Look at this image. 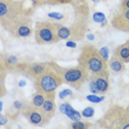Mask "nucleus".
<instances>
[{"label":"nucleus","instance_id":"nucleus-22","mask_svg":"<svg viewBox=\"0 0 129 129\" xmlns=\"http://www.w3.org/2000/svg\"><path fill=\"white\" fill-rule=\"evenodd\" d=\"M86 99L87 101H89V102H92V103H94V104H98V103L104 101L105 96H101V97H99V96H97L96 94H94V95H87Z\"/></svg>","mask_w":129,"mask_h":129},{"label":"nucleus","instance_id":"nucleus-32","mask_svg":"<svg viewBox=\"0 0 129 129\" xmlns=\"http://www.w3.org/2000/svg\"><path fill=\"white\" fill-rule=\"evenodd\" d=\"M87 39H88L89 41H93L94 40V36L93 34H87Z\"/></svg>","mask_w":129,"mask_h":129},{"label":"nucleus","instance_id":"nucleus-17","mask_svg":"<svg viewBox=\"0 0 129 129\" xmlns=\"http://www.w3.org/2000/svg\"><path fill=\"white\" fill-rule=\"evenodd\" d=\"M45 98H46V96H44L43 94H41L39 92H37L33 95V97H32L30 104L33 107L41 108V107H42V105H43V103H44V101H45Z\"/></svg>","mask_w":129,"mask_h":129},{"label":"nucleus","instance_id":"nucleus-27","mask_svg":"<svg viewBox=\"0 0 129 129\" xmlns=\"http://www.w3.org/2000/svg\"><path fill=\"white\" fill-rule=\"evenodd\" d=\"M71 95H73V94L70 89H63L60 92V94H58V97H60V99L63 101V99H65L67 96H71Z\"/></svg>","mask_w":129,"mask_h":129},{"label":"nucleus","instance_id":"nucleus-20","mask_svg":"<svg viewBox=\"0 0 129 129\" xmlns=\"http://www.w3.org/2000/svg\"><path fill=\"white\" fill-rule=\"evenodd\" d=\"M89 127H92V125L89 122L82 121V120H76V121L71 122V128H74V129H86Z\"/></svg>","mask_w":129,"mask_h":129},{"label":"nucleus","instance_id":"nucleus-14","mask_svg":"<svg viewBox=\"0 0 129 129\" xmlns=\"http://www.w3.org/2000/svg\"><path fill=\"white\" fill-rule=\"evenodd\" d=\"M99 94H106L109 89V75H99L94 77Z\"/></svg>","mask_w":129,"mask_h":129},{"label":"nucleus","instance_id":"nucleus-6","mask_svg":"<svg viewBox=\"0 0 129 129\" xmlns=\"http://www.w3.org/2000/svg\"><path fill=\"white\" fill-rule=\"evenodd\" d=\"M34 39L38 44H52L58 42L55 23L49 21H40L36 23Z\"/></svg>","mask_w":129,"mask_h":129},{"label":"nucleus","instance_id":"nucleus-25","mask_svg":"<svg viewBox=\"0 0 129 129\" xmlns=\"http://www.w3.org/2000/svg\"><path fill=\"white\" fill-rule=\"evenodd\" d=\"M48 17L51 19H55V20H62L64 19V16L60 12H49L48 13Z\"/></svg>","mask_w":129,"mask_h":129},{"label":"nucleus","instance_id":"nucleus-4","mask_svg":"<svg viewBox=\"0 0 129 129\" xmlns=\"http://www.w3.org/2000/svg\"><path fill=\"white\" fill-rule=\"evenodd\" d=\"M23 14V8L20 2L14 0H0V20L2 27L7 31L10 25Z\"/></svg>","mask_w":129,"mask_h":129},{"label":"nucleus","instance_id":"nucleus-23","mask_svg":"<svg viewBox=\"0 0 129 129\" xmlns=\"http://www.w3.org/2000/svg\"><path fill=\"white\" fill-rule=\"evenodd\" d=\"M81 113H82V117H85V118H90V117L94 116L95 110H94L93 107H86V108H84Z\"/></svg>","mask_w":129,"mask_h":129},{"label":"nucleus","instance_id":"nucleus-31","mask_svg":"<svg viewBox=\"0 0 129 129\" xmlns=\"http://www.w3.org/2000/svg\"><path fill=\"white\" fill-rule=\"evenodd\" d=\"M66 46H67V48L75 49V48H76V42H74L73 40H69V41L66 42Z\"/></svg>","mask_w":129,"mask_h":129},{"label":"nucleus","instance_id":"nucleus-33","mask_svg":"<svg viewBox=\"0 0 129 129\" xmlns=\"http://www.w3.org/2000/svg\"><path fill=\"white\" fill-rule=\"evenodd\" d=\"M25 84H27V83H25V81H21V82L19 83V86H20V87H23V85H25Z\"/></svg>","mask_w":129,"mask_h":129},{"label":"nucleus","instance_id":"nucleus-2","mask_svg":"<svg viewBox=\"0 0 129 129\" xmlns=\"http://www.w3.org/2000/svg\"><path fill=\"white\" fill-rule=\"evenodd\" d=\"M50 64L57 72V74L61 76L63 83L72 86L73 88L80 89L85 82L88 80L87 73L85 72V70L80 64L71 67H62L55 62H50Z\"/></svg>","mask_w":129,"mask_h":129},{"label":"nucleus","instance_id":"nucleus-28","mask_svg":"<svg viewBox=\"0 0 129 129\" xmlns=\"http://www.w3.org/2000/svg\"><path fill=\"white\" fill-rule=\"evenodd\" d=\"M24 104L25 103H23L21 101H16L13 103V108L16 109L17 111H21L22 110V108L24 107Z\"/></svg>","mask_w":129,"mask_h":129},{"label":"nucleus","instance_id":"nucleus-21","mask_svg":"<svg viewBox=\"0 0 129 129\" xmlns=\"http://www.w3.org/2000/svg\"><path fill=\"white\" fill-rule=\"evenodd\" d=\"M93 20L96 23H101L102 25L106 24V17L103 12H95L93 14Z\"/></svg>","mask_w":129,"mask_h":129},{"label":"nucleus","instance_id":"nucleus-19","mask_svg":"<svg viewBox=\"0 0 129 129\" xmlns=\"http://www.w3.org/2000/svg\"><path fill=\"white\" fill-rule=\"evenodd\" d=\"M72 0H33L34 6L40 5H58V4H69Z\"/></svg>","mask_w":129,"mask_h":129},{"label":"nucleus","instance_id":"nucleus-1","mask_svg":"<svg viewBox=\"0 0 129 129\" xmlns=\"http://www.w3.org/2000/svg\"><path fill=\"white\" fill-rule=\"evenodd\" d=\"M77 62L87 73L88 80L99 75H109L107 61L103 58L99 50L93 44H86L82 49Z\"/></svg>","mask_w":129,"mask_h":129},{"label":"nucleus","instance_id":"nucleus-36","mask_svg":"<svg viewBox=\"0 0 129 129\" xmlns=\"http://www.w3.org/2000/svg\"><path fill=\"white\" fill-rule=\"evenodd\" d=\"M126 44H127V45H128V48H129V40L127 41V42H126Z\"/></svg>","mask_w":129,"mask_h":129},{"label":"nucleus","instance_id":"nucleus-30","mask_svg":"<svg viewBox=\"0 0 129 129\" xmlns=\"http://www.w3.org/2000/svg\"><path fill=\"white\" fill-rule=\"evenodd\" d=\"M119 7L120 8H125V9H129V0H121Z\"/></svg>","mask_w":129,"mask_h":129},{"label":"nucleus","instance_id":"nucleus-24","mask_svg":"<svg viewBox=\"0 0 129 129\" xmlns=\"http://www.w3.org/2000/svg\"><path fill=\"white\" fill-rule=\"evenodd\" d=\"M99 53H101V55L103 56V58H104L105 61H108L109 60V51H108V48L107 46H104V48L99 49Z\"/></svg>","mask_w":129,"mask_h":129},{"label":"nucleus","instance_id":"nucleus-7","mask_svg":"<svg viewBox=\"0 0 129 129\" xmlns=\"http://www.w3.org/2000/svg\"><path fill=\"white\" fill-rule=\"evenodd\" d=\"M21 113L31 125L43 126L50 121V119L45 116V114L43 113L41 108L33 107L30 103H25Z\"/></svg>","mask_w":129,"mask_h":129},{"label":"nucleus","instance_id":"nucleus-26","mask_svg":"<svg viewBox=\"0 0 129 129\" xmlns=\"http://www.w3.org/2000/svg\"><path fill=\"white\" fill-rule=\"evenodd\" d=\"M89 90H90V93H92V94H99L98 89H97V86H96V83H95V80H94V78H90Z\"/></svg>","mask_w":129,"mask_h":129},{"label":"nucleus","instance_id":"nucleus-8","mask_svg":"<svg viewBox=\"0 0 129 129\" xmlns=\"http://www.w3.org/2000/svg\"><path fill=\"white\" fill-rule=\"evenodd\" d=\"M8 31L11 33V36H13L16 38H20V39L30 37L32 34V27H31L30 18H29L27 14H23V16H21L18 20H16L10 25Z\"/></svg>","mask_w":129,"mask_h":129},{"label":"nucleus","instance_id":"nucleus-10","mask_svg":"<svg viewBox=\"0 0 129 129\" xmlns=\"http://www.w3.org/2000/svg\"><path fill=\"white\" fill-rule=\"evenodd\" d=\"M111 25L122 32H129V9L120 8L115 16L111 18Z\"/></svg>","mask_w":129,"mask_h":129},{"label":"nucleus","instance_id":"nucleus-16","mask_svg":"<svg viewBox=\"0 0 129 129\" xmlns=\"http://www.w3.org/2000/svg\"><path fill=\"white\" fill-rule=\"evenodd\" d=\"M55 28H56V34H57L58 40L72 39L73 32L71 28H67L63 24H60V23H55Z\"/></svg>","mask_w":129,"mask_h":129},{"label":"nucleus","instance_id":"nucleus-35","mask_svg":"<svg viewBox=\"0 0 129 129\" xmlns=\"http://www.w3.org/2000/svg\"><path fill=\"white\" fill-rule=\"evenodd\" d=\"M94 4H98V2H101V0H92Z\"/></svg>","mask_w":129,"mask_h":129},{"label":"nucleus","instance_id":"nucleus-13","mask_svg":"<svg viewBox=\"0 0 129 129\" xmlns=\"http://www.w3.org/2000/svg\"><path fill=\"white\" fill-rule=\"evenodd\" d=\"M108 69L109 71H111L114 74H120L125 71L126 66H125V63L122 61H120L118 57H116L115 55H113L109 60H108Z\"/></svg>","mask_w":129,"mask_h":129},{"label":"nucleus","instance_id":"nucleus-34","mask_svg":"<svg viewBox=\"0 0 129 129\" xmlns=\"http://www.w3.org/2000/svg\"><path fill=\"white\" fill-rule=\"evenodd\" d=\"M125 110H126V115H127L128 119H129V106H128L127 108H125Z\"/></svg>","mask_w":129,"mask_h":129},{"label":"nucleus","instance_id":"nucleus-5","mask_svg":"<svg viewBox=\"0 0 129 129\" xmlns=\"http://www.w3.org/2000/svg\"><path fill=\"white\" fill-rule=\"evenodd\" d=\"M99 124L105 128L129 129V119L126 115V110L119 106L110 107L99 120Z\"/></svg>","mask_w":129,"mask_h":129},{"label":"nucleus","instance_id":"nucleus-29","mask_svg":"<svg viewBox=\"0 0 129 129\" xmlns=\"http://www.w3.org/2000/svg\"><path fill=\"white\" fill-rule=\"evenodd\" d=\"M8 122V117L7 116H5L4 114H1L0 115V125L1 126H5L6 124Z\"/></svg>","mask_w":129,"mask_h":129},{"label":"nucleus","instance_id":"nucleus-9","mask_svg":"<svg viewBox=\"0 0 129 129\" xmlns=\"http://www.w3.org/2000/svg\"><path fill=\"white\" fill-rule=\"evenodd\" d=\"M16 71L20 72L24 75H28L30 77H34V80L46 72L50 69V62L45 63H19L16 67Z\"/></svg>","mask_w":129,"mask_h":129},{"label":"nucleus","instance_id":"nucleus-11","mask_svg":"<svg viewBox=\"0 0 129 129\" xmlns=\"http://www.w3.org/2000/svg\"><path fill=\"white\" fill-rule=\"evenodd\" d=\"M60 111L62 114H64L65 116H67L72 121H76V120H81L82 118V113H80L78 110L74 109L70 103H62L60 105Z\"/></svg>","mask_w":129,"mask_h":129},{"label":"nucleus","instance_id":"nucleus-12","mask_svg":"<svg viewBox=\"0 0 129 129\" xmlns=\"http://www.w3.org/2000/svg\"><path fill=\"white\" fill-rule=\"evenodd\" d=\"M42 111L45 114V116L49 119H51L52 117L55 115L56 111V104H55V96H49L45 98L44 103H43L42 107H41Z\"/></svg>","mask_w":129,"mask_h":129},{"label":"nucleus","instance_id":"nucleus-3","mask_svg":"<svg viewBox=\"0 0 129 129\" xmlns=\"http://www.w3.org/2000/svg\"><path fill=\"white\" fill-rule=\"evenodd\" d=\"M36 90L44 96H55V90L63 84V80L50 64V69L34 80Z\"/></svg>","mask_w":129,"mask_h":129},{"label":"nucleus","instance_id":"nucleus-15","mask_svg":"<svg viewBox=\"0 0 129 129\" xmlns=\"http://www.w3.org/2000/svg\"><path fill=\"white\" fill-rule=\"evenodd\" d=\"M114 55L116 57H118L120 61H122L125 64L129 63V48L126 44H121L119 46H117L116 50L114 51Z\"/></svg>","mask_w":129,"mask_h":129},{"label":"nucleus","instance_id":"nucleus-18","mask_svg":"<svg viewBox=\"0 0 129 129\" xmlns=\"http://www.w3.org/2000/svg\"><path fill=\"white\" fill-rule=\"evenodd\" d=\"M19 64V60L14 55H8L5 60H2V66H6L7 69H14Z\"/></svg>","mask_w":129,"mask_h":129}]
</instances>
